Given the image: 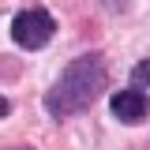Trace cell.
I'll use <instances>...</instances> for the list:
<instances>
[{"label":"cell","mask_w":150,"mask_h":150,"mask_svg":"<svg viewBox=\"0 0 150 150\" xmlns=\"http://www.w3.org/2000/svg\"><path fill=\"white\" fill-rule=\"evenodd\" d=\"M109 109H112V116H116L120 124H143V120L150 116V101L139 90L128 86V90H116V94H112Z\"/></svg>","instance_id":"obj_3"},{"label":"cell","mask_w":150,"mask_h":150,"mask_svg":"<svg viewBox=\"0 0 150 150\" xmlns=\"http://www.w3.org/2000/svg\"><path fill=\"white\" fill-rule=\"evenodd\" d=\"M56 30V19L53 11H45V8H23L15 19H11V38H15V45L23 49H45V41L53 38Z\"/></svg>","instance_id":"obj_2"},{"label":"cell","mask_w":150,"mask_h":150,"mask_svg":"<svg viewBox=\"0 0 150 150\" xmlns=\"http://www.w3.org/2000/svg\"><path fill=\"white\" fill-rule=\"evenodd\" d=\"M131 90H139L150 101V60H139L135 71H131Z\"/></svg>","instance_id":"obj_4"},{"label":"cell","mask_w":150,"mask_h":150,"mask_svg":"<svg viewBox=\"0 0 150 150\" xmlns=\"http://www.w3.org/2000/svg\"><path fill=\"white\" fill-rule=\"evenodd\" d=\"M105 56L101 53H83L75 56L71 64L60 71V79H56V86L49 94H45V109L53 112V116H75V112L90 109L94 101L101 98V90H105Z\"/></svg>","instance_id":"obj_1"}]
</instances>
